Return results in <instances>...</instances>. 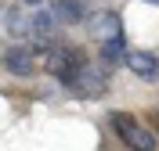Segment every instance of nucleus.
<instances>
[{"label": "nucleus", "mask_w": 159, "mask_h": 151, "mask_svg": "<svg viewBox=\"0 0 159 151\" xmlns=\"http://www.w3.org/2000/svg\"><path fill=\"white\" fill-rule=\"evenodd\" d=\"M148 4H159V0H148Z\"/></svg>", "instance_id": "obj_14"}, {"label": "nucleus", "mask_w": 159, "mask_h": 151, "mask_svg": "<svg viewBox=\"0 0 159 151\" xmlns=\"http://www.w3.org/2000/svg\"><path fill=\"white\" fill-rule=\"evenodd\" d=\"M87 29H90V36H94V40L105 43V40H116V36H123V22H119L116 11H98V15H90Z\"/></svg>", "instance_id": "obj_5"}, {"label": "nucleus", "mask_w": 159, "mask_h": 151, "mask_svg": "<svg viewBox=\"0 0 159 151\" xmlns=\"http://www.w3.org/2000/svg\"><path fill=\"white\" fill-rule=\"evenodd\" d=\"M4 69L11 72V76H33L36 72V54H33V47H25V43H11L7 50H4Z\"/></svg>", "instance_id": "obj_3"}, {"label": "nucleus", "mask_w": 159, "mask_h": 151, "mask_svg": "<svg viewBox=\"0 0 159 151\" xmlns=\"http://www.w3.org/2000/svg\"><path fill=\"white\" fill-rule=\"evenodd\" d=\"M54 18H58V25H80V22L87 18L83 15V4L80 0H54Z\"/></svg>", "instance_id": "obj_7"}, {"label": "nucleus", "mask_w": 159, "mask_h": 151, "mask_svg": "<svg viewBox=\"0 0 159 151\" xmlns=\"http://www.w3.org/2000/svg\"><path fill=\"white\" fill-rule=\"evenodd\" d=\"M25 4H43V0H25Z\"/></svg>", "instance_id": "obj_13"}, {"label": "nucleus", "mask_w": 159, "mask_h": 151, "mask_svg": "<svg viewBox=\"0 0 159 151\" xmlns=\"http://www.w3.org/2000/svg\"><path fill=\"white\" fill-rule=\"evenodd\" d=\"M109 126L119 133V141L127 144V141H130V133L138 130V119H134V115H127V111H112V115H109Z\"/></svg>", "instance_id": "obj_10"}, {"label": "nucleus", "mask_w": 159, "mask_h": 151, "mask_svg": "<svg viewBox=\"0 0 159 151\" xmlns=\"http://www.w3.org/2000/svg\"><path fill=\"white\" fill-rule=\"evenodd\" d=\"M127 148H130V151H156V133H152V130H141V126H138V130L130 133Z\"/></svg>", "instance_id": "obj_11"}, {"label": "nucleus", "mask_w": 159, "mask_h": 151, "mask_svg": "<svg viewBox=\"0 0 159 151\" xmlns=\"http://www.w3.org/2000/svg\"><path fill=\"white\" fill-rule=\"evenodd\" d=\"M138 79L145 83H159V58L152 50H127V61H123Z\"/></svg>", "instance_id": "obj_4"}, {"label": "nucleus", "mask_w": 159, "mask_h": 151, "mask_svg": "<svg viewBox=\"0 0 159 151\" xmlns=\"http://www.w3.org/2000/svg\"><path fill=\"white\" fill-rule=\"evenodd\" d=\"M127 40H123V36H116V40H105L101 43V65H105V69H112V65H123V61H127Z\"/></svg>", "instance_id": "obj_8"}, {"label": "nucleus", "mask_w": 159, "mask_h": 151, "mask_svg": "<svg viewBox=\"0 0 159 151\" xmlns=\"http://www.w3.org/2000/svg\"><path fill=\"white\" fill-rule=\"evenodd\" d=\"M33 54H36V58L43 61V69H47L51 76H58L61 83H69L72 76H76V72L87 65V54H83L80 47H69V43H58V40L40 43Z\"/></svg>", "instance_id": "obj_1"}, {"label": "nucleus", "mask_w": 159, "mask_h": 151, "mask_svg": "<svg viewBox=\"0 0 159 151\" xmlns=\"http://www.w3.org/2000/svg\"><path fill=\"white\" fill-rule=\"evenodd\" d=\"M148 126H152V133H159V108L148 111Z\"/></svg>", "instance_id": "obj_12"}, {"label": "nucleus", "mask_w": 159, "mask_h": 151, "mask_svg": "<svg viewBox=\"0 0 159 151\" xmlns=\"http://www.w3.org/2000/svg\"><path fill=\"white\" fill-rule=\"evenodd\" d=\"M4 32L15 36V40L33 36V15H25L22 7H7V11H4Z\"/></svg>", "instance_id": "obj_6"}, {"label": "nucleus", "mask_w": 159, "mask_h": 151, "mask_svg": "<svg viewBox=\"0 0 159 151\" xmlns=\"http://www.w3.org/2000/svg\"><path fill=\"white\" fill-rule=\"evenodd\" d=\"M65 86H69L72 97L94 101V97H101V94L109 90V69H90V65H83V69H80Z\"/></svg>", "instance_id": "obj_2"}, {"label": "nucleus", "mask_w": 159, "mask_h": 151, "mask_svg": "<svg viewBox=\"0 0 159 151\" xmlns=\"http://www.w3.org/2000/svg\"><path fill=\"white\" fill-rule=\"evenodd\" d=\"M54 32H58L54 11H36V15H33V36H36V40H51Z\"/></svg>", "instance_id": "obj_9"}]
</instances>
